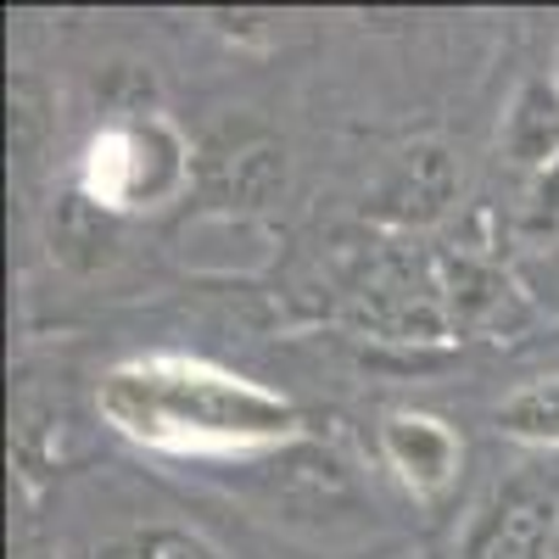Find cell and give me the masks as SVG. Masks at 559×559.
<instances>
[{"label": "cell", "instance_id": "obj_1", "mask_svg": "<svg viewBox=\"0 0 559 559\" xmlns=\"http://www.w3.org/2000/svg\"><path fill=\"white\" fill-rule=\"evenodd\" d=\"M96 403L112 431L157 453H263L302 431L292 397L185 353L112 364Z\"/></svg>", "mask_w": 559, "mask_h": 559}, {"label": "cell", "instance_id": "obj_2", "mask_svg": "<svg viewBox=\"0 0 559 559\" xmlns=\"http://www.w3.org/2000/svg\"><path fill=\"white\" fill-rule=\"evenodd\" d=\"M191 179H197V157H191L185 134L163 112H123V118H112L84 146V163H79V191L96 207L118 213V218L185 197Z\"/></svg>", "mask_w": 559, "mask_h": 559}, {"label": "cell", "instance_id": "obj_3", "mask_svg": "<svg viewBox=\"0 0 559 559\" xmlns=\"http://www.w3.org/2000/svg\"><path fill=\"white\" fill-rule=\"evenodd\" d=\"M286 179H292L286 146L258 123H224L202 146V163H197V185L213 202V213H247L252 218L258 207L280 202Z\"/></svg>", "mask_w": 559, "mask_h": 559}, {"label": "cell", "instance_id": "obj_4", "mask_svg": "<svg viewBox=\"0 0 559 559\" xmlns=\"http://www.w3.org/2000/svg\"><path fill=\"white\" fill-rule=\"evenodd\" d=\"M459 185H464L459 163L442 140H414V146H403L386 163L376 197H369V213L381 224H397V229H431L453 213Z\"/></svg>", "mask_w": 559, "mask_h": 559}, {"label": "cell", "instance_id": "obj_5", "mask_svg": "<svg viewBox=\"0 0 559 559\" xmlns=\"http://www.w3.org/2000/svg\"><path fill=\"white\" fill-rule=\"evenodd\" d=\"M381 459L408 492L431 498V492L453 487L459 464H464V442L448 419L419 414V408H397V414L381 419Z\"/></svg>", "mask_w": 559, "mask_h": 559}, {"label": "cell", "instance_id": "obj_6", "mask_svg": "<svg viewBox=\"0 0 559 559\" xmlns=\"http://www.w3.org/2000/svg\"><path fill=\"white\" fill-rule=\"evenodd\" d=\"M498 157L526 179L559 168V73H532L515 84L498 123Z\"/></svg>", "mask_w": 559, "mask_h": 559}, {"label": "cell", "instance_id": "obj_7", "mask_svg": "<svg viewBox=\"0 0 559 559\" xmlns=\"http://www.w3.org/2000/svg\"><path fill=\"white\" fill-rule=\"evenodd\" d=\"M548 537H554V503L515 487L481 515L471 537V559H543Z\"/></svg>", "mask_w": 559, "mask_h": 559}, {"label": "cell", "instance_id": "obj_8", "mask_svg": "<svg viewBox=\"0 0 559 559\" xmlns=\"http://www.w3.org/2000/svg\"><path fill=\"white\" fill-rule=\"evenodd\" d=\"M51 258L68 269H107L118 258V213L96 207L79 185L51 207Z\"/></svg>", "mask_w": 559, "mask_h": 559}, {"label": "cell", "instance_id": "obj_9", "mask_svg": "<svg viewBox=\"0 0 559 559\" xmlns=\"http://www.w3.org/2000/svg\"><path fill=\"white\" fill-rule=\"evenodd\" d=\"M492 426L521 448H559V376L515 386L492 408Z\"/></svg>", "mask_w": 559, "mask_h": 559}, {"label": "cell", "instance_id": "obj_10", "mask_svg": "<svg viewBox=\"0 0 559 559\" xmlns=\"http://www.w3.org/2000/svg\"><path fill=\"white\" fill-rule=\"evenodd\" d=\"M515 229L526 241H554L559 236V168L526 179L521 207H515Z\"/></svg>", "mask_w": 559, "mask_h": 559}, {"label": "cell", "instance_id": "obj_11", "mask_svg": "<svg viewBox=\"0 0 559 559\" xmlns=\"http://www.w3.org/2000/svg\"><path fill=\"white\" fill-rule=\"evenodd\" d=\"M140 543H146V559H224L202 532H185V526H152L140 532Z\"/></svg>", "mask_w": 559, "mask_h": 559}, {"label": "cell", "instance_id": "obj_12", "mask_svg": "<svg viewBox=\"0 0 559 559\" xmlns=\"http://www.w3.org/2000/svg\"><path fill=\"white\" fill-rule=\"evenodd\" d=\"M96 559H146V543H140V532H134V537H123V543H107Z\"/></svg>", "mask_w": 559, "mask_h": 559}, {"label": "cell", "instance_id": "obj_13", "mask_svg": "<svg viewBox=\"0 0 559 559\" xmlns=\"http://www.w3.org/2000/svg\"><path fill=\"white\" fill-rule=\"evenodd\" d=\"M23 559H51V554H39V548H28V554H23Z\"/></svg>", "mask_w": 559, "mask_h": 559}]
</instances>
